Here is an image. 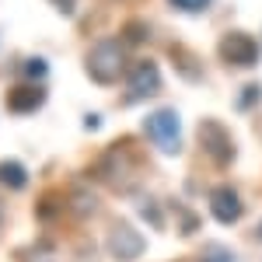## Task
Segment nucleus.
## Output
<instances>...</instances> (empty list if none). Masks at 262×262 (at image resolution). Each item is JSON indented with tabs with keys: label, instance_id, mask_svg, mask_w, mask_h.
<instances>
[{
	"label": "nucleus",
	"instance_id": "nucleus-1",
	"mask_svg": "<svg viewBox=\"0 0 262 262\" xmlns=\"http://www.w3.org/2000/svg\"><path fill=\"white\" fill-rule=\"evenodd\" d=\"M122 70H126V53H122V46L116 39H101L91 46V53H88V74L98 84L119 81Z\"/></svg>",
	"mask_w": 262,
	"mask_h": 262
},
{
	"label": "nucleus",
	"instance_id": "nucleus-2",
	"mask_svg": "<svg viewBox=\"0 0 262 262\" xmlns=\"http://www.w3.org/2000/svg\"><path fill=\"white\" fill-rule=\"evenodd\" d=\"M143 129H147L150 143H154L161 154H179L182 122H179V112H175V108H158V112H150L147 122H143Z\"/></svg>",
	"mask_w": 262,
	"mask_h": 262
},
{
	"label": "nucleus",
	"instance_id": "nucleus-3",
	"mask_svg": "<svg viewBox=\"0 0 262 262\" xmlns=\"http://www.w3.org/2000/svg\"><path fill=\"white\" fill-rule=\"evenodd\" d=\"M221 56L227 63H234V67H252V63L259 60V46L245 32H227L221 39Z\"/></svg>",
	"mask_w": 262,
	"mask_h": 262
},
{
	"label": "nucleus",
	"instance_id": "nucleus-4",
	"mask_svg": "<svg viewBox=\"0 0 262 262\" xmlns=\"http://www.w3.org/2000/svg\"><path fill=\"white\" fill-rule=\"evenodd\" d=\"M108 252L119 262H133L143 255V238L129 224H112V231H108Z\"/></svg>",
	"mask_w": 262,
	"mask_h": 262
},
{
	"label": "nucleus",
	"instance_id": "nucleus-5",
	"mask_svg": "<svg viewBox=\"0 0 262 262\" xmlns=\"http://www.w3.org/2000/svg\"><path fill=\"white\" fill-rule=\"evenodd\" d=\"M161 91V74H158V67L150 60L137 63L133 70H129V101H143V98H154Z\"/></svg>",
	"mask_w": 262,
	"mask_h": 262
},
{
	"label": "nucleus",
	"instance_id": "nucleus-6",
	"mask_svg": "<svg viewBox=\"0 0 262 262\" xmlns=\"http://www.w3.org/2000/svg\"><path fill=\"white\" fill-rule=\"evenodd\" d=\"M200 143L206 147L210 158H217V161H224V164L234 158V143H231V137H227V129H224L221 122H203Z\"/></svg>",
	"mask_w": 262,
	"mask_h": 262
},
{
	"label": "nucleus",
	"instance_id": "nucleus-7",
	"mask_svg": "<svg viewBox=\"0 0 262 262\" xmlns=\"http://www.w3.org/2000/svg\"><path fill=\"white\" fill-rule=\"evenodd\" d=\"M210 210H213V217L221 224H234L238 213H242V200H238V192H234L231 185H221V189L210 196Z\"/></svg>",
	"mask_w": 262,
	"mask_h": 262
},
{
	"label": "nucleus",
	"instance_id": "nucleus-8",
	"mask_svg": "<svg viewBox=\"0 0 262 262\" xmlns=\"http://www.w3.org/2000/svg\"><path fill=\"white\" fill-rule=\"evenodd\" d=\"M42 101H46V91H42L39 84L35 88H18L11 95V112H35Z\"/></svg>",
	"mask_w": 262,
	"mask_h": 262
},
{
	"label": "nucleus",
	"instance_id": "nucleus-9",
	"mask_svg": "<svg viewBox=\"0 0 262 262\" xmlns=\"http://www.w3.org/2000/svg\"><path fill=\"white\" fill-rule=\"evenodd\" d=\"M25 182H28V171L21 168V161H0V185L25 189Z\"/></svg>",
	"mask_w": 262,
	"mask_h": 262
},
{
	"label": "nucleus",
	"instance_id": "nucleus-10",
	"mask_svg": "<svg viewBox=\"0 0 262 262\" xmlns=\"http://www.w3.org/2000/svg\"><path fill=\"white\" fill-rule=\"evenodd\" d=\"M21 74H25V81H39L49 74V63L46 60H25L21 63Z\"/></svg>",
	"mask_w": 262,
	"mask_h": 262
},
{
	"label": "nucleus",
	"instance_id": "nucleus-11",
	"mask_svg": "<svg viewBox=\"0 0 262 262\" xmlns=\"http://www.w3.org/2000/svg\"><path fill=\"white\" fill-rule=\"evenodd\" d=\"M200 262H234V255H231L224 245H206L203 255H200Z\"/></svg>",
	"mask_w": 262,
	"mask_h": 262
},
{
	"label": "nucleus",
	"instance_id": "nucleus-12",
	"mask_svg": "<svg viewBox=\"0 0 262 262\" xmlns=\"http://www.w3.org/2000/svg\"><path fill=\"white\" fill-rule=\"evenodd\" d=\"M262 91L259 88H248V91H242V101H238V108H252L255 105V98H259Z\"/></svg>",
	"mask_w": 262,
	"mask_h": 262
},
{
	"label": "nucleus",
	"instance_id": "nucleus-13",
	"mask_svg": "<svg viewBox=\"0 0 262 262\" xmlns=\"http://www.w3.org/2000/svg\"><path fill=\"white\" fill-rule=\"evenodd\" d=\"M171 4H175V7H182V11H203L210 0H171Z\"/></svg>",
	"mask_w": 262,
	"mask_h": 262
},
{
	"label": "nucleus",
	"instance_id": "nucleus-14",
	"mask_svg": "<svg viewBox=\"0 0 262 262\" xmlns=\"http://www.w3.org/2000/svg\"><path fill=\"white\" fill-rule=\"evenodd\" d=\"M53 4H56V7H60L63 14H70V11H74V4H77V0H53Z\"/></svg>",
	"mask_w": 262,
	"mask_h": 262
}]
</instances>
